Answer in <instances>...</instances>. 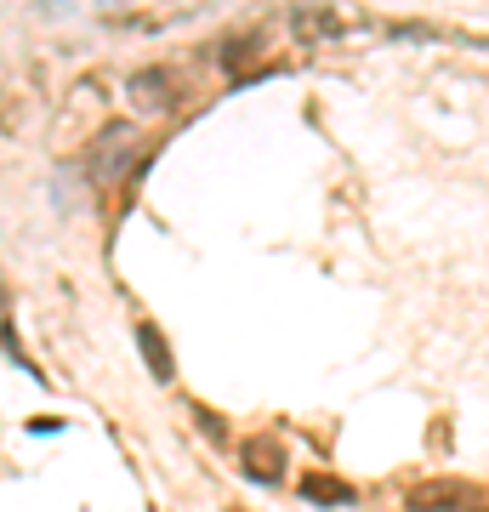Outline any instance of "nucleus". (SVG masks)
Instances as JSON below:
<instances>
[{"instance_id": "1a4fd4ad", "label": "nucleus", "mask_w": 489, "mask_h": 512, "mask_svg": "<svg viewBox=\"0 0 489 512\" xmlns=\"http://www.w3.org/2000/svg\"><path fill=\"white\" fill-rule=\"evenodd\" d=\"M484 512H489V507H484Z\"/></svg>"}, {"instance_id": "7ed1b4c3", "label": "nucleus", "mask_w": 489, "mask_h": 512, "mask_svg": "<svg viewBox=\"0 0 489 512\" xmlns=\"http://www.w3.org/2000/svg\"><path fill=\"white\" fill-rule=\"evenodd\" d=\"M126 165H131V126H109L103 143H97V154H91V171H97L103 183H114Z\"/></svg>"}, {"instance_id": "6e6552de", "label": "nucleus", "mask_w": 489, "mask_h": 512, "mask_svg": "<svg viewBox=\"0 0 489 512\" xmlns=\"http://www.w3.org/2000/svg\"><path fill=\"white\" fill-rule=\"evenodd\" d=\"M194 416H200V427H205V433H211V439H222V421L211 416V410H194Z\"/></svg>"}, {"instance_id": "f03ea898", "label": "nucleus", "mask_w": 489, "mask_h": 512, "mask_svg": "<svg viewBox=\"0 0 489 512\" xmlns=\"http://www.w3.org/2000/svg\"><path fill=\"white\" fill-rule=\"evenodd\" d=\"M467 501H472V484H461V478H433V484L410 490V512H461Z\"/></svg>"}, {"instance_id": "0eeeda50", "label": "nucleus", "mask_w": 489, "mask_h": 512, "mask_svg": "<svg viewBox=\"0 0 489 512\" xmlns=\"http://www.w3.org/2000/svg\"><path fill=\"white\" fill-rule=\"evenodd\" d=\"M296 29H302V35H336V18H313V12H296Z\"/></svg>"}, {"instance_id": "423d86ee", "label": "nucleus", "mask_w": 489, "mask_h": 512, "mask_svg": "<svg viewBox=\"0 0 489 512\" xmlns=\"http://www.w3.org/2000/svg\"><path fill=\"white\" fill-rule=\"evenodd\" d=\"M302 495H308V501H353V490H347L342 478H325V473H313V478H302Z\"/></svg>"}, {"instance_id": "20e7f679", "label": "nucleus", "mask_w": 489, "mask_h": 512, "mask_svg": "<svg viewBox=\"0 0 489 512\" xmlns=\"http://www.w3.org/2000/svg\"><path fill=\"white\" fill-rule=\"evenodd\" d=\"M137 348H143L148 370H154V382H171V376H177V359H171V348H165V336H160V325H154V319H143V325H137Z\"/></svg>"}, {"instance_id": "39448f33", "label": "nucleus", "mask_w": 489, "mask_h": 512, "mask_svg": "<svg viewBox=\"0 0 489 512\" xmlns=\"http://www.w3.org/2000/svg\"><path fill=\"white\" fill-rule=\"evenodd\" d=\"M131 92H137V103H154V109H165V103H171V74H160V69H148V74H137V80H131Z\"/></svg>"}, {"instance_id": "f257e3e1", "label": "nucleus", "mask_w": 489, "mask_h": 512, "mask_svg": "<svg viewBox=\"0 0 489 512\" xmlns=\"http://www.w3.org/2000/svg\"><path fill=\"white\" fill-rule=\"evenodd\" d=\"M239 461H245V478H256V484H279L285 478V444L268 439V433L239 444Z\"/></svg>"}]
</instances>
